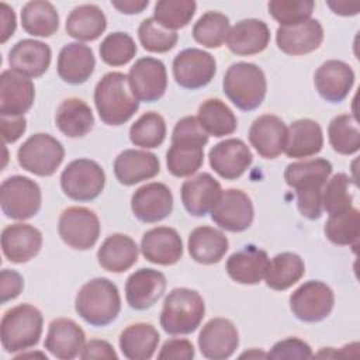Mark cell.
Masks as SVG:
<instances>
[{"label":"cell","mask_w":360,"mask_h":360,"mask_svg":"<svg viewBox=\"0 0 360 360\" xmlns=\"http://www.w3.org/2000/svg\"><path fill=\"white\" fill-rule=\"evenodd\" d=\"M332 173L329 160L316 158L290 163L284 170L285 183L297 193V207L302 217L318 219L322 215V191Z\"/></svg>","instance_id":"1"},{"label":"cell","mask_w":360,"mask_h":360,"mask_svg":"<svg viewBox=\"0 0 360 360\" xmlns=\"http://www.w3.org/2000/svg\"><path fill=\"white\" fill-rule=\"evenodd\" d=\"M208 136L197 117L179 120L172 134V146L166 153L167 170L176 177L194 174L204 162V146L208 143Z\"/></svg>","instance_id":"2"},{"label":"cell","mask_w":360,"mask_h":360,"mask_svg":"<svg viewBox=\"0 0 360 360\" xmlns=\"http://www.w3.org/2000/svg\"><path fill=\"white\" fill-rule=\"evenodd\" d=\"M94 104L100 120L112 127L129 121L139 108V101L134 97L128 76L121 72L105 73L94 89Z\"/></svg>","instance_id":"3"},{"label":"cell","mask_w":360,"mask_h":360,"mask_svg":"<svg viewBox=\"0 0 360 360\" xmlns=\"http://www.w3.org/2000/svg\"><path fill=\"white\" fill-rule=\"evenodd\" d=\"M75 309L91 326L110 325L121 311V297L117 285L105 277L84 283L76 294Z\"/></svg>","instance_id":"4"},{"label":"cell","mask_w":360,"mask_h":360,"mask_svg":"<svg viewBox=\"0 0 360 360\" xmlns=\"http://www.w3.org/2000/svg\"><path fill=\"white\" fill-rule=\"evenodd\" d=\"M205 315L202 297L191 288L172 290L160 312V326L169 335H188L194 332Z\"/></svg>","instance_id":"5"},{"label":"cell","mask_w":360,"mask_h":360,"mask_svg":"<svg viewBox=\"0 0 360 360\" xmlns=\"http://www.w3.org/2000/svg\"><path fill=\"white\" fill-rule=\"evenodd\" d=\"M222 87L225 96L242 111L256 110L264 100L267 82L264 72L255 63H232L225 72Z\"/></svg>","instance_id":"6"},{"label":"cell","mask_w":360,"mask_h":360,"mask_svg":"<svg viewBox=\"0 0 360 360\" xmlns=\"http://www.w3.org/2000/svg\"><path fill=\"white\" fill-rule=\"evenodd\" d=\"M44 318L41 311L31 304L10 308L1 318L0 338L3 349L8 353L28 350L39 342Z\"/></svg>","instance_id":"7"},{"label":"cell","mask_w":360,"mask_h":360,"mask_svg":"<svg viewBox=\"0 0 360 360\" xmlns=\"http://www.w3.org/2000/svg\"><path fill=\"white\" fill-rule=\"evenodd\" d=\"M65 158L63 145L49 134L31 135L17 150L18 165L41 177L52 176Z\"/></svg>","instance_id":"8"},{"label":"cell","mask_w":360,"mask_h":360,"mask_svg":"<svg viewBox=\"0 0 360 360\" xmlns=\"http://www.w3.org/2000/svg\"><path fill=\"white\" fill-rule=\"evenodd\" d=\"M42 204L39 186L25 176H11L1 183L0 205L7 218L24 221L35 217Z\"/></svg>","instance_id":"9"},{"label":"cell","mask_w":360,"mask_h":360,"mask_svg":"<svg viewBox=\"0 0 360 360\" xmlns=\"http://www.w3.org/2000/svg\"><path fill=\"white\" fill-rule=\"evenodd\" d=\"M105 186L103 167L86 158L72 160L60 174V187L73 201H91L97 198Z\"/></svg>","instance_id":"10"},{"label":"cell","mask_w":360,"mask_h":360,"mask_svg":"<svg viewBox=\"0 0 360 360\" xmlns=\"http://www.w3.org/2000/svg\"><path fill=\"white\" fill-rule=\"evenodd\" d=\"M335 294L332 288L319 281L309 280L301 284L290 295V309L294 316L302 322H321L332 312Z\"/></svg>","instance_id":"11"},{"label":"cell","mask_w":360,"mask_h":360,"mask_svg":"<svg viewBox=\"0 0 360 360\" xmlns=\"http://www.w3.org/2000/svg\"><path fill=\"white\" fill-rule=\"evenodd\" d=\"M58 233L69 248L87 250L98 240V217L86 207H69L63 210L59 217Z\"/></svg>","instance_id":"12"},{"label":"cell","mask_w":360,"mask_h":360,"mask_svg":"<svg viewBox=\"0 0 360 360\" xmlns=\"http://www.w3.org/2000/svg\"><path fill=\"white\" fill-rule=\"evenodd\" d=\"M215 58L202 49L187 48L173 59V76L179 86L197 90L207 86L215 76Z\"/></svg>","instance_id":"13"},{"label":"cell","mask_w":360,"mask_h":360,"mask_svg":"<svg viewBox=\"0 0 360 360\" xmlns=\"http://www.w3.org/2000/svg\"><path fill=\"white\" fill-rule=\"evenodd\" d=\"M128 83L138 101H158L163 97L167 89L166 66L159 59L150 56L141 58L131 66Z\"/></svg>","instance_id":"14"},{"label":"cell","mask_w":360,"mask_h":360,"mask_svg":"<svg viewBox=\"0 0 360 360\" xmlns=\"http://www.w3.org/2000/svg\"><path fill=\"white\" fill-rule=\"evenodd\" d=\"M255 217V210L250 197L238 188L222 191L219 200L211 210V219L228 232L246 231Z\"/></svg>","instance_id":"15"},{"label":"cell","mask_w":360,"mask_h":360,"mask_svg":"<svg viewBox=\"0 0 360 360\" xmlns=\"http://www.w3.org/2000/svg\"><path fill=\"white\" fill-rule=\"evenodd\" d=\"M211 169L225 180L239 179L252 165L249 146L238 138H229L214 145L208 153Z\"/></svg>","instance_id":"16"},{"label":"cell","mask_w":360,"mask_h":360,"mask_svg":"<svg viewBox=\"0 0 360 360\" xmlns=\"http://www.w3.org/2000/svg\"><path fill=\"white\" fill-rule=\"evenodd\" d=\"M239 346V333L236 326L225 318H212L198 335V349L205 359H229Z\"/></svg>","instance_id":"17"},{"label":"cell","mask_w":360,"mask_h":360,"mask_svg":"<svg viewBox=\"0 0 360 360\" xmlns=\"http://www.w3.org/2000/svg\"><path fill=\"white\" fill-rule=\"evenodd\" d=\"M35 87L30 77L7 69L0 76V115L21 117L34 104Z\"/></svg>","instance_id":"18"},{"label":"cell","mask_w":360,"mask_h":360,"mask_svg":"<svg viewBox=\"0 0 360 360\" xmlns=\"http://www.w3.org/2000/svg\"><path fill=\"white\" fill-rule=\"evenodd\" d=\"M131 210L142 222L155 224L172 214L173 194L163 183H148L132 194Z\"/></svg>","instance_id":"19"},{"label":"cell","mask_w":360,"mask_h":360,"mask_svg":"<svg viewBox=\"0 0 360 360\" xmlns=\"http://www.w3.org/2000/svg\"><path fill=\"white\" fill-rule=\"evenodd\" d=\"M314 84L325 101L340 103L349 96L354 84V72L350 65L330 59L316 69Z\"/></svg>","instance_id":"20"},{"label":"cell","mask_w":360,"mask_h":360,"mask_svg":"<svg viewBox=\"0 0 360 360\" xmlns=\"http://www.w3.org/2000/svg\"><path fill=\"white\" fill-rule=\"evenodd\" d=\"M141 252L150 263L172 266L183 256V242L176 229L170 226H156L143 233Z\"/></svg>","instance_id":"21"},{"label":"cell","mask_w":360,"mask_h":360,"mask_svg":"<svg viewBox=\"0 0 360 360\" xmlns=\"http://www.w3.org/2000/svg\"><path fill=\"white\" fill-rule=\"evenodd\" d=\"M42 248V233L30 224H13L1 232V249L11 263H27L34 259Z\"/></svg>","instance_id":"22"},{"label":"cell","mask_w":360,"mask_h":360,"mask_svg":"<svg viewBox=\"0 0 360 360\" xmlns=\"http://www.w3.org/2000/svg\"><path fill=\"white\" fill-rule=\"evenodd\" d=\"M166 290V277L155 269H139L125 283V298L135 311H145L155 305Z\"/></svg>","instance_id":"23"},{"label":"cell","mask_w":360,"mask_h":360,"mask_svg":"<svg viewBox=\"0 0 360 360\" xmlns=\"http://www.w3.org/2000/svg\"><path fill=\"white\" fill-rule=\"evenodd\" d=\"M323 41V28L318 20L309 18L301 24L278 27L276 44L278 49L291 56H301L316 51Z\"/></svg>","instance_id":"24"},{"label":"cell","mask_w":360,"mask_h":360,"mask_svg":"<svg viewBox=\"0 0 360 360\" xmlns=\"http://www.w3.org/2000/svg\"><path fill=\"white\" fill-rule=\"evenodd\" d=\"M287 127L284 121L273 114L260 115L249 129V142L264 159H276L284 152Z\"/></svg>","instance_id":"25"},{"label":"cell","mask_w":360,"mask_h":360,"mask_svg":"<svg viewBox=\"0 0 360 360\" xmlns=\"http://www.w3.org/2000/svg\"><path fill=\"white\" fill-rule=\"evenodd\" d=\"M181 202L193 217H204L217 204L222 194L218 180L210 173H200L181 184Z\"/></svg>","instance_id":"26"},{"label":"cell","mask_w":360,"mask_h":360,"mask_svg":"<svg viewBox=\"0 0 360 360\" xmlns=\"http://www.w3.org/2000/svg\"><path fill=\"white\" fill-rule=\"evenodd\" d=\"M160 172V163L155 153L139 149H125L114 160V174L124 186H134L153 179Z\"/></svg>","instance_id":"27"},{"label":"cell","mask_w":360,"mask_h":360,"mask_svg":"<svg viewBox=\"0 0 360 360\" xmlns=\"http://www.w3.org/2000/svg\"><path fill=\"white\" fill-rule=\"evenodd\" d=\"M84 338L83 329L75 321L58 318L49 323L44 347L56 359L72 360L80 356Z\"/></svg>","instance_id":"28"},{"label":"cell","mask_w":360,"mask_h":360,"mask_svg":"<svg viewBox=\"0 0 360 360\" xmlns=\"http://www.w3.org/2000/svg\"><path fill=\"white\" fill-rule=\"evenodd\" d=\"M51 48L37 39H21L8 52V65L27 77L42 76L51 65Z\"/></svg>","instance_id":"29"},{"label":"cell","mask_w":360,"mask_h":360,"mask_svg":"<svg viewBox=\"0 0 360 360\" xmlns=\"http://www.w3.org/2000/svg\"><path fill=\"white\" fill-rule=\"evenodd\" d=\"M270 42L267 24L257 18H248L236 22L228 32L226 45L239 56H250L263 52Z\"/></svg>","instance_id":"30"},{"label":"cell","mask_w":360,"mask_h":360,"mask_svg":"<svg viewBox=\"0 0 360 360\" xmlns=\"http://www.w3.org/2000/svg\"><path fill=\"white\" fill-rule=\"evenodd\" d=\"M96 68L91 48L82 42L66 44L58 56V75L69 84H82L90 79Z\"/></svg>","instance_id":"31"},{"label":"cell","mask_w":360,"mask_h":360,"mask_svg":"<svg viewBox=\"0 0 360 360\" xmlns=\"http://www.w3.org/2000/svg\"><path fill=\"white\" fill-rule=\"evenodd\" d=\"M267 264V253L263 249L249 245L232 253L226 260L225 269L233 281L245 285H253L259 284L264 278Z\"/></svg>","instance_id":"32"},{"label":"cell","mask_w":360,"mask_h":360,"mask_svg":"<svg viewBox=\"0 0 360 360\" xmlns=\"http://www.w3.org/2000/svg\"><path fill=\"white\" fill-rule=\"evenodd\" d=\"M188 253L200 264H215L221 262L229 248L228 238L212 226H197L188 235Z\"/></svg>","instance_id":"33"},{"label":"cell","mask_w":360,"mask_h":360,"mask_svg":"<svg viewBox=\"0 0 360 360\" xmlns=\"http://www.w3.org/2000/svg\"><path fill=\"white\" fill-rule=\"evenodd\" d=\"M98 264L111 273H122L138 262L135 240L124 233H112L104 239L97 252Z\"/></svg>","instance_id":"34"},{"label":"cell","mask_w":360,"mask_h":360,"mask_svg":"<svg viewBox=\"0 0 360 360\" xmlns=\"http://www.w3.org/2000/svg\"><path fill=\"white\" fill-rule=\"evenodd\" d=\"M322 146L323 134L316 121L301 118L287 128L284 153L288 158H309L319 153Z\"/></svg>","instance_id":"35"},{"label":"cell","mask_w":360,"mask_h":360,"mask_svg":"<svg viewBox=\"0 0 360 360\" xmlns=\"http://www.w3.org/2000/svg\"><path fill=\"white\" fill-rule=\"evenodd\" d=\"M159 340V332L153 325L138 322L121 332L118 343L124 357L129 360H148L153 357Z\"/></svg>","instance_id":"36"},{"label":"cell","mask_w":360,"mask_h":360,"mask_svg":"<svg viewBox=\"0 0 360 360\" xmlns=\"http://www.w3.org/2000/svg\"><path fill=\"white\" fill-rule=\"evenodd\" d=\"M55 122L58 129L68 138H82L94 127V115L86 101L69 97L56 110Z\"/></svg>","instance_id":"37"},{"label":"cell","mask_w":360,"mask_h":360,"mask_svg":"<svg viewBox=\"0 0 360 360\" xmlns=\"http://www.w3.org/2000/svg\"><path fill=\"white\" fill-rule=\"evenodd\" d=\"M66 32L77 41H94L107 28V18L96 4L75 7L66 18Z\"/></svg>","instance_id":"38"},{"label":"cell","mask_w":360,"mask_h":360,"mask_svg":"<svg viewBox=\"0 0 360 360\" xmlns=\"http://www.w3.org/2000/svg\"><path fill=\"white\" fill-rule=\"evenodd\" d=\"M305 274V264L301 256L292 252H283L269 260L264 281L276 291H284L298 283Z\"/></svg>","instance_id":"39"},{"label":"cell","mask_w":360,"mask_h":360,"mask_svg":"<svg viewBox=\"0 0 360 360\" xmlns=\"http://www.w3.org/2000/svg\"><path fill=\"white\" fill-rule=\"evenodd\" d=\"M22 30L32 37H51L59 28V15L52 3L32 0L21 10Z\"/></svg>","instance_id":"40"},{"label":"cell","mask_w":360,"mask_h":360,"mask_svg":"<svg viewBox=\"0 0 360 360\" xmlns=\"http://www.w3.org/2000/svg\"><path fill=\"white\" fill-rule=\"evenodd\" d=\"M197 120L202 129L215 138L231 135L238 127L233 111L219 98H208L202 101L198 107Z\"/></svg>","instance_id":"41"},{"label":"cell","mask_w":360,"mask_h":360,"mask_svg":"<svg viewBox=\"0 0 360 360\" xmlns=\"http://www.w3.org/2000/svg\"><path fill=\"white\" fill-rule=\"evenodd\" d=\"M328 138L332 149L340 155H353L360 149V129L354 115L340 114L328 127Z\"/></svg>","instance_id":"42"},{"label":"cell","mask_w":360,"mask_h":360,"mask_svg":"<svg viewBox=\"0 0 360 360\" xmlns=\"http://www.w3.org/2000/svg\"><path fill=\"white\" fill-rule=\"evenodd\" d=\"M325 236L339 246H356L360 232V212L357 208L329 215L325 228Z\"/></svg>","instance_id":"43"},{"label":"cell","mask_w":360,"mask_h":360,"mask_svg":"<svg viewBox=\"0 0 360 360\" xmlns=\"http://www.w3.org/2000/svg\"><path fill=\"white\" fill-rule=\"evenodd\" d=\"M166 138L165 118L155 111L142 114L129 128V139L135 146L153 149L163 143Z\"/></svg>","instance_id":"44"},{"label":"cell","mask_w":360,"mask_h":360,"mask_svg":"<svg viewBox=\"0 0 360 360\" xmlns=\"http://www.w3.org/2000/svg\"><path fill=\"white\" fill-rule=\"evenodd\" d=\"M229 18L219 11L204 13L193 27V38L205 48H219L228 37Z\"/></svg>","instance_id":"45"},{"label":"cell","mask_w":360,"mask_h":360,"mask_svg":"<svg viewBox=\"0 0 360 360\" xmlns=\"http://www.w3.org/2000/svg\"><path fill=\"white\" fill-rule=\"evenodd\" d=\"M197 4L193 0H160L155 4L153 18L167 30L184 28L195 14Z\"/></svg>","instance_id":"46"},{"label":"cell","mask_w":360,"mask_h":360,"mask_svg":"<svg viewBox=\"0 0 360 360\" xmlns=\"http://www.w3.org/2000/svg\"><path fill=\"white\" fill-rule=\"evenodd\" d=\"M353 180L345 173H336L326 181L322 191V208L329 214H339L352 207Z\"/></svg>","instance_id":"47"},{"label":"cell","mask_w":360,"mask_h":360,"mask_svg":"<svg viewBox=\"0 0 360 360\" xmlns=\"http://www.w3.org/2000/svg\"><path fill=\"white\" fill-rule=\"evenodd\" d=\"M138 37L143 49L155 53H163L173 49L179 41L176 31L165 28L153 17L145 18L139 24Z\"/></svg>","instance_id":"48"},{"label":"cell","mask_w":360,"mask_h":360,"mask_svg":"<svg viewBox=\"0 0 360 360\" xmlns=\"http://www.w3.org/2000/svg\"><path fill=\"white\" fill-rule=\"evenodd\" d=\"M100 58L110 66L127 65L136 53V45L127 32L108 34L100 44Z\"/></svg>","instance_id":"49"},{"label":"cell","mask_w":360,"mask_h":360,"mask_svg":"<svg viewBox=\"0 0 360 360\" xmlns=\"http://www.w3.org/2000/svg\"><path fill=\"white\" fill-rule=\"evenodd\" d=\"M315 3L312 0H271L267 4L269 14L280 24L290 27L311 18Z\"/></svg>","instance_id":"50"},{"label":"cell","mask_w":360,"mask_h":360,"mask_svg":"<svg viewBox=\"0 0 360 360\" xmlns=\"http://www.w3.org/2000/svg\"><path fill=\"white\" fill-rule=\"evenodd\" d=\"M270 359H311L314 357L311 346L298 339V338H287L277 342L271 350L267 353Z\"/></svg>","instance_id":"51"},{"label":"cell","mask_w":360,"mask_h":360,"mask_svg":"<svg viewBox=\"0 0 360 360\" xmlns=\"http://www.w3.org/2000/svg\"><path fill=\"white\" fill-rule=\"evenodd\" d=\"M194 346L188 339H169L163 343L158 359L163 360H191L194 357Z\"/></svg>","instance_id":"52"},{"label":"cell","mask_w":360,"mask_h":360,"mask_svg":"<svg viewBox=\"0 0 360 360\" xmlns=\"http://www.w3.org/2000/svg\"><path fill=\"white\" fill-rule=\"evenodd\" d=\"M24 288V278L22 276L10 269H3L0 273V295L1 302L6 304L10 300H14L20 295Z\"/></svg>","instance_id":"53"},{"label":"cell","mask_w":360,"mask_h":360,"mask_svg":"<svg viewBox=\"0 0 360 360\" xmlns=\"http://www.w3.org/2000/svg\"><path fill=\"white\" fill-rule=\"evenodd\" d=\"M0 129L4 143H13L22 136L27 129V120L21 117H4L0 115Z\"/></svg>","instance_id":"54"},{"label":"cell","mask_w":360,"mask_h":360,"mask_svg":"<svg viewBox=\"0 0 360 360\" xmlns=\"http://www.w3.org/2000/svg\"><path fill=\"white\" fill-rule=\"evenodd\" d=\"M118 354L115 353L114 347L101 339H91L84 343L80 359L90 360V359H117Z\"/></svg>","instance_id":"55"},{"label":"cell","mask_w":360,"mask_h":360,"mask_svg":"<svg viewBox=\"0 0 360 360\" xmlns=\"http://www.w3.org/2000/svg\"><path fill=\"white\" fill-rule=\"evenodd\" d=\"M0 20H1V32H0V42L4 44L10 37H13V34L15 32V13L14 10L6 4L1 3L0 4Z\"/></svg>","instance_id":"56"},{"label":"cell","mask_w":360,"mask_h":360,"mask_svg":"<svg viewBox=\"0 0 360 360\" xmlns=\"http://www.w3.org/2000/svg\"><path fill=\"white\" fill-rule=\"evenodd\" d=\"M148 0H111V6L122 14H139L148 7Z\"/></svg>","instance_id":"57"},{"label":"cell","mask_w":360,"mask_h":360,"mask_svg":"<svg viewBox=\"0 0 360 360\" xmlns=\"http://www.w3.org/2000/svg\"><path fill=\"white\" fill-rule=\"evenodd\" d=\"M328 7L339 15H356L360 11V3L359 1H345V0H328Z\"/></svg>","instance_id":"58"},{"label":"cell","mask_w":360,"mask_h":360,"mask_svg":"<svg viewBox=\"0 0 360 360\" xmlns=\"http://www.w3.org/2000/svg\"><path fill=\"white\" fill-rule=\"evenodd\" d=\"M240 357H242V359H243V357H267V353H264V352H262V350H259V349H252V350H249V352L242 353Z\"/></svg>","instance_id":"59"}]
</instances>
